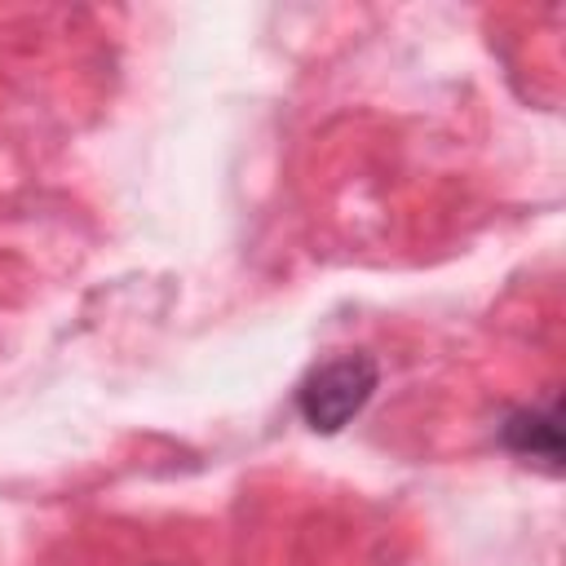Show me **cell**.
I'll return each mask as SVG.
<instances>
[{"label":"cell","instance_id":"obj_2","mask_svg":"<svg viewBox=\"0 0 566 566\" xmlns=\"http://www.w3.org/2000/svg\"><path fill=\"white\" fill-rule=\"evenodd\" d=\"M500 447L509 455L535 464L539 473L557 478L562 473V460H566V447H562V398L548 394L544 402L513 407L500 420Z\"/></svg>","mask_w":566,"mask_h":566},{"label":"cell","instance_id":"obj_1","mask_svg":"<svg viewBox=\"0 0 566 566\" xmlns=\"http://www.w3.org/2000/svg\"><path fill=\"white\" fill-rule=\"evenodd\" d=\"M376 385H380V363L371 354L363 349L336 354L296 385V411L314 433H340L371 402Z\"/></svg>","mask_w":566,"mask_h":566}]
</instances>
